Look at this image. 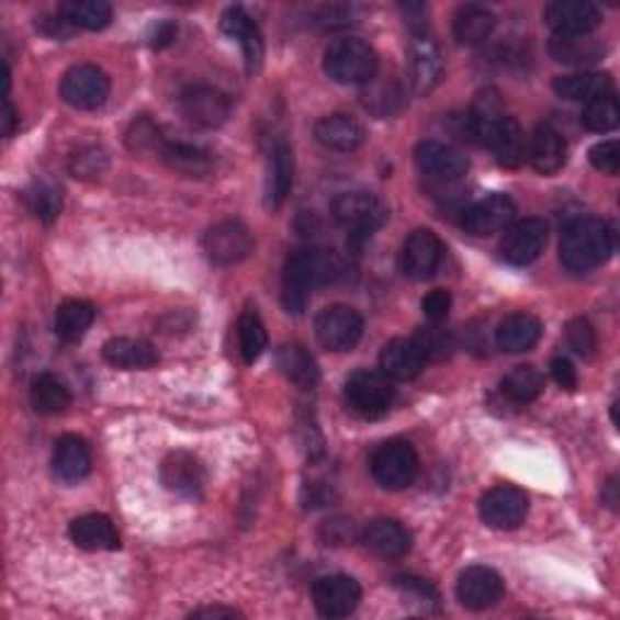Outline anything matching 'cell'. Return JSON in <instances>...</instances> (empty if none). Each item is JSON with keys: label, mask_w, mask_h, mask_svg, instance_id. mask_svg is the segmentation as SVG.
<instances>
[{"label": "cell", "mask_w": 620, "mask_h": 620, "mask_svg": "<svg viewBox=\"0 0 620 620\" xmlns=\"http://www.w3.org/2000/svg\"><path fill=\"white\" fill-rule=\"evenodd\" d=\"M238 347L245 364H252L264 354L267 330L255 313H243L238 318Z\"/></svg>", "instance_id": "cell-43"}, {"label": "cell", "mask_w": 620, "mask_h": 620, "mask_svg": "<svg viewBox=\"0 0 620 620\" xmlns=\"http://www.w3.org/2000/svg\"><path fill=\"white\" fill-rule=\"evenodd\" d=\"M419 471V459L413 443L403 439H391L371 455V473L385 489H405L415 483Z\"/></svg>", "instance_id": "cell-6"}, {"label": "cell", "mask_w": 620, "mask_h": 620, "mask_svg": "<svg viewBox=\"0 0 620 620\" xmlns=\"http://www.w3.org/2000/svg\"><path fill=\"white\" fill-rule=\"evenodd\" d=\"M30 401L32 407L42 415H61L66 413V407L71 405V391H68V385L58 376H54V373H40V376L32 381Z\"/></svg>", "instance_id": "cell-38"}, {"label": "cell", "mask_w": 620, "mask_h": 620, "mask_svg": "<svg viewBox=\"0 0 620 620\" xmlns=\"http://www.w3.org/2000/svg\"><path fill=\"white\" fill-rule=\"evenodd\" d=\"M102 357L110 367L126 371H144L158 364L156 347L146 342V339L134 337H112L110 342L102 347Z\"/></svg>", "instance_id": "cell-29"}, {"label": "cell", "mask_w": 620, "mask_h": 620, "mask_svg": "<svg viewBox=\"0 0 620 620\" xmlns=\"http://www.w3.org/2000/svg\"><path fill=\"white\" fill-rule=\"evenodd\" d=\"M545 22L555 34H591L601 25V10L589 0H553L545 8Z\"/></svg>", "instance_id": "cell-19"}, {"label": "cell", "mask_w": 620, "mask_h": 620, "mask_svg": "<svg viewBox=\"0 0 620 620\" xmlns=\"http://www.w3.org/2000/svg\"><path fill=\"white\" fill-rule=\"evenodd\" d=\"M415 345L422 352L425 361H443L449 359L453 352V335L449 330H443L441 323H429L427 327H419L417 335L413 337Z\"/></svg>", "instance_id": "cell-44"}, {"label": "cell", "mask_w": 620, "mask_h": 620, "mask_svg": "<svg viewBox=\"0 0 620 620\" xmlns=\"http://www.w3.org/2000/svg\"><path fill=\"white\" fill-rule=\"evenodd\" d=\"M25 199H27L30 212L46 226L54 224L58 214H61V192H58L56 187L49 182H34L25 192Z\"/></svg>", "instance_id": "cell-45"}, {"label": "cell", "mask_w": 620, "mask_h": 620, "mask_svg": "<svg viewBox=\"0 0 620 620\" xmlns=\"http://www.w3.org/2000/svg\"><path fill=\"white\" fill-rule=\"evenodd\" d=\"M485 146L493 150L501 168H519L523 166L526 146L529 144H526L519 122L514 120V116H505V120L493 128Z\"/></svg>", "instance_id": "cell-32"}, {"label": "cell", "mask_w": 620, "mask_h": 620, "mask_svg": "<svg viewBox=\"0 0 620 620\" xmlns=\"http://www.w3.org/2000/svg\"><path fill=\"white\" fill-rule=\"evenodd\" d=\"M361 543L379 557L395 560L407 553L409 545H413V536H409V531L401 521L373 519L367 523V529L361 531Z\"/></svg>", "instance_id": "cell-23"}, {"label": "cell", "mask_w": 620, "mask_h": 620, "mask_svg": "<svg viewBox=\"0 0 620 620\" xmlns=\"http://www.w3.org/2000/svg\"><path fill=\"white\" fill-rule=\"evenodd\" d=\"M315 142L327 150H337V154H352L361 144L367 142V132L354 116L349 114H327L315 124L313 128Z\"/></svg>", "instance_id": "cell-22"}, {"label": "cell", "mask_w": 620, "mask_h": 620, "mask_svg": "<svg viewBox=\"0 0 620 620\" xmlns=\"http://www.w3.org/2000/svg\"><path fill=\"white\" fill-rule=\"evenodd\" d=\"M339 260L330 252L303 248L291 252L284 264L282 277V303L286 313L301 315L308 308L313 289L318 284L330 282L339 274Z\"/></svg>", "instance_id": "cell-1"}, {"label": "cell", "mask_w": 620, "mask_h": 620, "mask_svg": "<svg viewBox=\"0 0 620 620\" xmlns=\"http://www.w3.org/2000/svg\"><path fill=\"white\" fill-rule=\"evenodd\" d=\"M451 294L443 289H435L429 291V294L422 298V313L429 323H443L449 318L451 313Z\"/></svg>", "instance_id": "cell-52"}, {"label": "cell", "mask_w": 620, "mask_h": 620, "mask_svg": "<svg viewBox=\"0 0 620 620\" xmlns=\"http://www.w3.org/2000/svg\"><path fill=\"white\" fill-rule=\"evenodd\" d=\"M505 104H501L499 92L495 88H485L477 92L471 112L465 114V134L475 144H487L493 128L505 120Z\"/></svg>", "instance_id": "cell-27"}, {"label": "cell", "mask_w": 620, "mask_h": 620, "mask_svg": "<svg viewBox=\"0 0 620 620\" xmlns=\"http://www.w3.org/2000/svg\"><path fill=\"white\" fill-rule=\"evenodd\" d=\"M294 187V150L284 142H277L269 154L267 168V206H282Z\"/></svg>", "instance_id": "cell-30"}, {"label": "cell", "mask_w": 620, "mask_h": 620, "mask_svg": "<svg viewBox=\"0 0 620 620\" xmlns=\"http://www.w3.org/2000/svg\"><path fill=\"white\" fill-rule=\"evenodd\" d=\"M315 335L330 352H349L364 335V318L349 306H330L315 318Z\"/></svg>", "instance_id": "cell-9"}, {"label": "cell", "mask_w": 620, "mask_h": 620, "mask_svg": "<svg viewBox=\"0 0 620 620\" xmlns=\"http://www.w3.org/2000/svg\"><path fill=\"white\" fill-rule=\"evenodd\" d=\"M158 156L170 170L184 174V178H204L214 168V160L204 148L180 142H166Z\"/></svg>", "instance_id": "cell-37"}, {"label": "cell", "mask_w": 620, "mask_h": 620, "mask_svg": "<svg viewBox=\"0 0 620 620\" xmlns=\"http://www.w3.org/2000/svg\"><path fill=\"white\" fill-rule=\"evenodd\" d=\"M409 30H413V44H409V56H413V88L417 95H427V92H431L441 83V49L437 40L429 34L427 25Z\"/></svg>", "instance_id": "cell-13"}, {"label": "cell", "mask_w": 620, "mask_h": 620, "mask_svg": "<svg viewBox=\"0 0 620 620\" xmlns=\"http://www.w3.org/2000/svg\"><path fill=\"white\" fill-rule=\"evenodd\" d=\"M178 104L184 120L199 128H218L230 116V100L221 90L208 86L187 88Z\"/></svg>", "instance_id": "cell-12"}, {"label": "cell", "mask_w": 620, "mask_h": 620, "mask_svg": "<svg viewBox=\"0 0 620 620\" xmlns=\"http://www.w3.org/2000/svg\"><path fill=\"white\" fill-rule=\"evenodd\" d=\"M543 335V325L531 313H511L495 330V342L507 354L529 352Z\"/></svg>", "instance_id": "cell-24"}, {"label": "cell", "mask_w": 620, "mask_h": 620, "mask_svg": "<svg viewBox=\"0 0 620 620\" xmlns=\"http://www.w3.org/2000/svg\"><path fill=\"white\" fill-rule=\"evenodd\" d=\"M110 78L102 68L92 64H78L68 68L61 78V98L76 110H98L110 98Z\"/></svg>", "instance_id": "cell-8"}, {"label": "cell", "mask_w": 620, "mask_h": 620, "mask_svg": "<svg viewBox=\"0 0 620 620\" xmlns=\"http://www.w3.org/2000/svg\"><path fill=\"white\" fill-rule=\"evenodd\" d=\"M405 92L397 80H379V76L371 80L369 86H364L361 92V104L376 116H391L403 108Z\"/></svg>", "instance_id": "cell-41"}, {"label": "cell", "mask_w": 620, "mask_h": 620, "mask_svg": "<svg viewBox=\"0 0 620 620\" xmlns=\"http://www.w3.org/2000/svg\"><path fill=\"white\" fill-rule=\"evenodd\" d=\"M455 594H459V601L465 608H471V611H487V608L497 606L501 596H505V582H501L495 570L475 565L467 567L459 577Z\"/></svg>", "instance_id": "cell-18"}, {"label": "cell", "mask_w": 620, "mask_h": 620, "mask_svg": "<svg viewBox=\"0 0 620 620\" xmlns=\"http://www.w3.org/2000/svg\"><path fill=\"white\" fill-rule=\"evenodd\" d=\"M74 27L98 32L104 30L112 22V5L104 0H68L58 10Z\"/></svg>", "instance_id": "cell-40"}, {"label": "cell", "mask_w": 620, "mask_h": 620, "mask_svg": "<svg viewBox=\"0 0 620 620\" xmlns=\"http://www.w3.org/2000/svg\"><path fill=\"white\" fill-rule=\"evenodd\" d=\"M240 616L233 608H199V611L192 613V618H236Z\"/></svg>", "instance_id": "cell-57"}, {"label": "cell", "mask_w": 620, "mask_h": 620, "mask_svg": "<svg viewBox=\"0 0 620 620\" xmlns=\"http://www.w3.org/2000/svg\"><path fill=\"white\" fill-rule=\"evenodd\" d=\"M565 342L567 347L582 359H591L596 352V330L589 320L584 318H575L570 320L565 327Z\"/></svg>", "instance_id": "cell-49"}, {"label": "cell", "mask_w": 620, "mask_h": 620, "mask_svg": "<svg viewBox=\"0 0 620 620\" xmlns=\"http://www.w3.org/2000/svg\"><path fill=\"white\" fill-rule=\"evenodd\" d=\"M18 124H20V116L13 108V102H10V98H5L3 100V136H13Z\"/></svg>", "instance_id": "cell-55"}, {"label": "cell", "mask_w": 620, "mask_h": 620, "mask_svg": "<svg viewBox=\"0 0 620 620\" xmlns=\"http://www.w3.org/2000/svg\"><path fill=\"white\" fill-rule=\"evenodd\" d=\"M90 467H92V455L83 439L76 435H66L56 441L54 471L64 483H80V480L88 477Z\"/></svg>", "instance_id": "cell-31"}, {"label": "cell", "mask_w": 620, "mask_h": 620, "mask_svg": "<svg viewBox=\"0 0 620 620\" xmlns=\"http://www.w3.org/2000/svg\"><path fill=\"white\" fill-rule=\"evenodd\" d=\"M425 357L413 337H395L381 352V371L393 381H413L425 369Z\"/></svg>", "instance_id": "cell-26"}, {"label": "cell", "mask_w": 620, "mask_h": 620, "mask_svg": "<svg viewBox=\"0 0 620 620\" xmlns=\"http://www.w3.org/2000/svg\"><path fill=\"white\" fill-rule=\"evenodd\" d=\"M514 214H517V206L507 194H487L465 208L461 224L471 236L485 238L509 228Z\"/></svg>", "instance_id": "cell-16"}, {"label": "cell", "mask_w": 620, "mask_h": 620, "mask_svg": "<svg viewBox=\"0 0 620 620\" xmlns=\"http://www.w3.org/2000/svg\"><path fill=\"white\" fill-rule=\"evenodd\" d=\"M68 170H71L74 178L95 180L108 170V154H104L100 146L78 148L71 160H68Z\"/></svg>", "instance_id": "cell-47"}, {"label": "cell", "mask_w": 620, "mask_h": 620, "mask_svg": "<svg viewBox=\"0 0 620 620\" xmlns=\"http://www.w3.org/2000/svg\"><path fill=\"white\" fill-rule=\"evenodd\" d=\"M162 144H166V138L160 136V128L148 120V116H138V120L132 122L126 132V146L136 150V154H146V150H156L160 154Z\"/></svg>", "instance_id": "cell-48"}, {"label": "cell", "mask_w": 620, "mask_h": 620, "mask_svg": "<svg viewBox=\"0 0 620 620\" xmlns=\"http://www.w3.org/2000/svg\"><path fill=\"white\" fill-rule=\"evenodd\" d=\"M174 25H170V22H162V25L156 30V37H154V46L156 49H162V46H168L172 40H174Z\"/></svg>", "instance_id": "cell-56"}, {"label": "cell", "mask_w": 620, "mask_h": 620, "mask_svg": "<svg viewBox=\"0 0 620 620\" xmlns=\"http://www.w3.org/2000/svg\"><path fill=\"white\" fill-rule=\"evenodd\" d=\"M395 587L403 591V596L407 599H415V604H422L425 608L435 606L439 601V596L435 591L431 584H427L425 579H417V577H397L395 579Z\"/></svg>", "instance_id": "cell-51"}, {"label": "cell", "mask_w": 620, "mask_h": 620, "mask_svg": "<svg viewBox=\"0 0 620 620\" xmlns=\"http://www.w3.org/2000/svg\"><path fill=\"white\" fill-rule=\"evenodd\" d=\"M92 320H95V308L88 301L68 298L56 311V335L64 339V342H78L83 339L86 332L90 330Z\"/></svg>", "instance_id": "cell-39"}, {"label": "cell", "mask_w": 620, "mask_h": 620, "mask_svg": "<svg viewBox=\"0 0 620 620\" xmlns=\"http://www.w3.org/2000/svg\"><path fill=\"white\" fill-rule=\"evenodd\" d=\"M68 536H71V541L80 550H90V553L120 548V533H116L114 523L104 517V514H86V517H78L68 526Z\"/></svg>", "instance_id": "cell-28"}, {"label": "cell", "mask_w": 620, "mask_h": 620, "mask_svg": "<svg viewBox=\"0 0 620 620\" xmlns=\"http://www.w3.org/2000/svg\"><path fill=\"white\" fill-rule=\"evenodd\" d=\"M548 243V226L543 218H523L507 228L501 240V257L509 264L526 267L536 262Z\"/></svg>", "instance_id": "cell-17"}, {"label": "cell", "mask_w": 620, "mask_h": 620, "mask_svg": "<svg viewBox=\"0 0 620 620\" xmlns=\"http://www.w3.org/2000/svg\"><path fill=\"white\" fill-rule=\"evenodd\" d=\"M277 369L291 383H296L298 388H315L320 381V369L315 364V359L306 347L296 342H289L277 349Z\"/></svg>", "instance_id": "cell-35"}, {"label": "cell", "mask_w": 620, "mask_h": 620, "mask_svg": "<svg viewBox=\"0 0 620 620\" xmlns=\"http://www.w3.org/2000/svg\"><path fill=\"white\" fill-rule=\"evenodd\" d=\"M589 160L599 172L618 174V170H620V144L616 142V138H611V142L596 144L589 150Z\"/></svg>", "instance_id": "cell-50"}, {"label": "cell", "mask_w": 620, "mask_h": 620, "mask_svg": "<svg viewBox=\"0 0 620 620\" xmlns=\"http://www.w3.org/2000/svg\"><path fill=\"white\" fill-rule=\"evenodd\" d=\"M320 538H323L325 545H345L354 538V526H352V521L342 519V517L330 519V521L323 523Z\"/></svg>", "instance_id": "cell-53"}, {"label": "cell", "mask_w": 620, "mask_h": 620, "mask_svg": "<svg viewBox=\"0 0 620 620\" xmlns=\"http://www.w3.org/2000/svg\"><path fill=\"white\" fill-rule=\"evenodd\" d=\"M611 88H613L611 78H608V74H599V71L560 76L553 83L557 98L570 100V102H587V104L596 98L611 95Z\"/></svg>", "instance_id": "cell-33"}, {"label": "cell", "mask_w": 620, "mask_h": 620, "mask_svg": "<svg viewBox=\"0 0 620 620\" xmlns=\"http://www.w3.org/2000/svg\"><path fill=\"white\" fill-rule=\"evenodd\" d=\"M160 480L170 493L199 499L206 489V467L190 451H172L160 465Z\"/></svg>", "instance_id": "cell-15"}, {"label": "cell", "mask_w": 620, "mask_h": 620, "mask_svg": "<svg viewBox=\"0 0 620 620\" xmlns=\"http://www.w3.org/2000/svg\"><path fill=\"white\" fill-rule=\"evenodd\" d=\"M526 160L541 174H555L567 162V144L557 128L550 124L536 126L529 146H526Z\"/></svg>", "instance_id": "cell-21"}, {"label": "cell", "mask_w": 620, "mask_h": 620, "mask_svg": "<svg viewBox=\"0 0 620 620\" xmlns=\"http://www.w3.org/2000/svg\"><path fill=\"white\" fill-rule=\"evenodd\" d=\"M252 233L240 221H221V224L208 228L202 238V250L208 257V262L216 267L245 262L252 255Z\"/></svg>", "instance_id": "cell-7"}, {"label": "cell", "mask_w": 620, "mask_h": 620, "mask_svg": "<svg viewBox=\"0 0 620 620\" xmlns=\"http://www.w3.org/2000/svg\"><path fill=\"white\" fill-rule=\"evenodd\" d=\"M325 74L339 86H369L379 76V56L364 40H335L325 49Z\"/></svg>", "instance_id": "cell-3"}, {"label": "cell", "mask_w": 620, "mask_h": 620, "mask_svg": "<svg viewBox=\"0 0 620 620\" xmlns=\"http://www.w3.org/2000/svg\"><path fill=\"white\" fill-rule=\"evenodd\" d=\"M613 252V233L599 218H582L565 228L560 240V262L567 272L587 274Z\"/></svg>", "instance_id": "cell-2"}, {"label": "cell", "mask_w": 620, "mask_h": 620, "mask_svg": "<svg viewBox=\"0 0 620 620\" xmlns=\"http://www.w3.org/2000/svg\"><path fill=\"white\" fill-rule=\"evenodd\" d=\"M415 162L422 174L439 182H455L467 172V158L459 148L441 142H422L415 150Z\"/></svg>", "instance_id": "cell-20"}, {"label": "cell", "mask_w": 620, "mask_h": 620, "mask_svg": "<svg viewBox=\"0 0 620 620\" xmlns=\"http://www.w3.org/2000/svg\"><path fill=\"white\" fill-rule=\"evenodd\" d=\"M495 25H497V20L487 8L467 3V5H461L459 10H455L453 37L459 40V44L477 46V44H483L485 40H489V34H493Z\"/></svg>", "instance_id": "cell-36"}, {"label": "cell", "mask_w": 620, "mask_h": 620, "mask_svg": "<svg viewBox=\"0 0 620 620\" xmlns=\"http://www.w3.org/2000/svg\"><path fill=\"white\" fill-rule=\"evenodd\" d=\"M361 601L359 582L347 575H325L313 584V604L325 618H347Z\"/></svg>", "instance_id": "cell-14"}, {"label": "cell", "mask_w": 620, "mask_h": 620, "mask_svg": "<svg viewBox=\"0 0 620 620\" xmlns=\"http://www.w3.org/2000/svg\"><path fill=\"white\" fill-rule=\"evenodd\" d=\"M550 373H553L555 383L563 391H575L577 388V383H579L577 369H575V364H572L570 359H565V357L553 359V364H550Z\"/></svg>", "instance_id": "cell-54"}, {"label": "cell", "mask_w": 620, "mask_h": 620, "mask_svg": "<svg viewBox=\"0 0 620 620\" xmlns=\"http://www.w3.org/2000/svg\"><path fill=\"white\" fill-rule=\"evenodd\" d=\"M550 54L555 61L567 66H587L594 61H601L604 44L596 42L591 34H555L550 40Z\"/></svg>", "instance_id": "cell-34"}, {"label": "cell", "mask_w": 620, "mask_h": 620, "mask_svg": "<svg viewBox=\"0 0 620 620\" xmlns=\"http://www.w3.org/2000/svg\"><path fill=\"white\" fill-rule=\"evenodd\" d=\"M221 30L243 46L248 71H257V68L262 66L264 44H262L260 27L255 25V20L245 13L243 8H228L224 18H221Z\"/></svg>", "instance_id": "cell-25"}, {"label": "cell", "mask_w": 620, "mask_h": 620, "mask_svg": "<svg viewBox=\"0 0 620 620\" xmlns=\"http://www.w3.org/2000/svg\"><path fill=\"white\" fill-rule=\"evenodd\" d=\"M345 401L354 415L379 419L388 413L395 401V388L385 373L354 371L345 383Z\"/></svg>", "instance_id": "cell-4"}, {"label": "cell", "mask_w": 620, "mask_h": 620, "mask_svg": "<svg viewBox=\"0 0 620 620\" xmlns=\"http://www.w3.org/2000/svg\"><path fill=\"white\" fill-rule=\"evenodd\" d=\"M543 388H545L543 373L529 364L511 369L505 376V381H501V393H505L509 401L519 403V405H529L538 401Z\"/></svg>", "instance_id": "cell-42"}, {"label": "cell", "mask_w": 620, "mask_h": 620, "mask_svg": "<svg viewBox=\"0 0 620 620\" xmlns=\"http://www.w3.org/2000/svg\"><path fill=\"white\" fill-rule=\"evenodd\" d=\"M620 122V108L618 100L613 95H604L591 100L582 114V124L589 128L594 134H606L613 132Z\"/></svg>", "instance_id": "cell-46"}, {"label": "cell", "mask_w": 620, "mask_h": 620, "mask_svg": "<svg viewBox=\"0 0 620 620\" xmlns=\"http://www.w3.org/2000/svg\"><path fill=\"white\" fill-rule=\"evenodd\" d=\"M332 216L352 236H373L388 221V208L371 192H342L335 196Z\"/></svg>", "instance_id": "cell-5"}, {"label": "cell", "mask_w": 620, "mask_h": 620, "mask_svg": "<svg viewBox=\"0 0 620 620\" xmlns=\"http://www.w3.org/2000/svg\"><path fill=\"white\" fill-rule=\"evenodd\" d=\"M441 260H443V243L435 230L417 228L409 233L401 252V267L409 279H415V282H427V279L437 274Z\"/></svg>", "instance_id": "cell-11"}, {"label": "cell", "mask_w": 620, "mask_h": 620, "mask_svg": "<svg viewBox=\"0 0 620 620\" xmlns=\"http://www.w3.org/2000/svg\"><path fill=\"white\" fill-rule=\"evenodd\" d=\"M529 514V497L523 489L511 485L493 487L489 493L480 499V519H483L489 529L497 531H514L526 521Z\"/></svg>", "instance_id": "cell-10"}]
</instances>
